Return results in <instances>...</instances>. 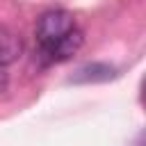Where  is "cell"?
I'll use <instances>...</instances> for the list:
<instances>
[{"label":"cell","instance_id":"cell-5","mask_svg":"<svg viewBox=\"0 0 146 146\" xmlns=\"http://www.w3.org/2000/svg\"><path fill=\"white\" fill-rule=\"evenodd\" d=\"M7 87H9V73H7V71L0 66V94H2Z\"/></svg>","mask_w":146,"mask_h":146},{"label":"cell","instance_id":"cell-3","mask_svg":"<svg viewBox=\"0 0 146 146\" xmlns=\"http://www.w3.org/2000/svg\"><path fill=\"white\" fill-rule=\"evenodd\" d=\"M23 55V39L18 32H14L7 25H0V66L14 64Z\"/></svg>","mask_w":146,"mask_h":146},{"label":"cell","instance_id":"cell-4","mask_svg":"<svg viewBox=\"0 0 146 146\" xmlns=\"http://www.w3.org/2000/svg\"><path fill=\"white\" fill-rule=\"evenodd\" d=\"M116 78V71L114 66L110 64H100V62H94V64H84L75 71V75L71 78V82H105V80H112Z\"/></svg>","mask_w":146,"mask_h":146},{"label":"cell","instance_id":"cell-1","mask_svg":"<svg viewBox=\"0 0 146 146\" xmlns=\"http://www.w3.org/2000/svg\"><path fill=\"white\" fill-rule=\"evenodd\" d=\"M75 27V18L71 11L66 9H50V11H43L36 21V50L39 48H46L50 43H55L59 36H64L66 32H71Z\"/></svg>","mask_w":146,"mask_h":146},{"label":"cell","instance_id":"cell-2","mask_svg":"<svg viewBox=\"0 0 146 146\" xmlns=\"http://www.w3.org/2000/svg\"><path fill=\"white\" fill-rule=\"evenodd\" d=\"M84 43V34L80 27H73L71 32H66L64 36H59L55 43L46 46V48H39L36 50V57L41 59V64H59V62H66L71 59Z\"/></svg>","mask_w":146,"mask_h":146}]
</instances>
